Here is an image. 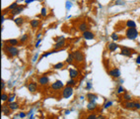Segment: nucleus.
I'll use <instances>...</instances> for the list:
<instances>
[{"label": "nucleus", "mask_w": 140, "mask_h": 119, "mask_svg": "<svg viewBox=\"0 0 140 119\" xmlns=\"http://www.w3.org/2000/svg\"><path fill=\"white\" fill-rule=\"evenodd\" d=\"M134 107H135V110H140V102L139 101H134Z\"/></svg>", "instance_id": "41"}, {"label": "nucleus", "mask_w": 140, "mask_h": 119, "mask_svg": "<svg viewBox=\"0 0 140 119\" xmlns=\"http://www.w3.org/2000/svg\"><path fill=\"white\" fill-rule=\"evenodd\" d=\"M24 8H25V6H23V5H18L17 7L15 8V9H13V10L10 12V14H11L12 16H16V15L20 14V13L24 10Z\"/></svg>", "instance_id": "12"}, {"label": "nucleus", "mask_w": 140, "mask_h": 119, "mask_svg": "<svg viewBox=\"0 0 140 119\" xmlns=\"http://www.w3.org/2000/svg\"><path fill=\"white\" fill-rule=\"evenodd\" d=\"M73 55V58H74V62L76 63H81L82 62H84L85 59V56L83 54V52H81L80 50H75L72 52Z\"/></svg>", "instance_id": "3"}, {"label": "nucleus", "mask_w": 140, "mask_h": 119, "mask_svg": "<svg viewBox=\"0 0 140 119\" xmlns=\"http://www.w3.org/2000/svg\"><path fill=\"white\" fill-rule=\"evenodd\" d=\"M40 36H42V34H38V35H37V38H38V39H40Z\"/></svg>", "instance_id": "53"}, {"label": "nucleus", "mask_w": 140, "mask_h": 119, "mask_svg": "<svg viewBox=\"0 0 140 119\" xmlns=\"http://www.w3.org/2000/svg\"><path fill=\"white\" fill-rule=\"evenodd\" d=\"M86 97L89 101H96L98 99V95L94 94V93H91V92H89L87 95H86Z\"/></svg>", "instance_id": "23"}, {"label": "nucleus", "mask_w": 140, "mask_h": 119, "mask_svg": "<svg viewBox=\"0 0 140 119\" xmlns=\"http://www.w3.org/2000/svg\"><path fill=\"white\" fill-rule=\"evenodd\" d=\"M3 52H5V54L8 56V58H15L19 55V50L17 47H14V46H10V45H6L3 46Z\"/></svg>", "instance_id": "1"}, {"label": "nucleus", "mask_w": 140, "mask_h": 119, "mask_svg": "<svg viewBox=\"0 0 140 119\" xmlns=\"http://www.w3.org/2000/svg\"><path fill=\"white\" fill-rule=\"evenodd\" d=\"M125 37L128 40H135L138 37V31L136 28H127L125 31Z\"/></svg>", "instance_id": "4"}, {"label": "nucleus", "mask_w": 140, "mask_h": 119, "mask_svg": "<svg viewBox=\"0 0 140 119\" xmlns=\"http://www.w3.org/2000/svg\"><path fill=\"white\" fill-rule=\"evenodd\" d=\"M18 1H23V0H18Z\"/></svg>", "instance_id": "55"}, {"label": "nucleus", "mask_w": 140, "mask_h": 119, "mask_svg": "<svg viewBox=\"0 0 140 119\" xmlns=\"http://www.w3.org/2000/svg\"><path fill=\"white\" fill-rule=\"evenodd\" d=\"M80 99H81V100H83V99H84V96H82V95H81V96H80Z\"/></svg>", "instance_id": "54"}, {"label": "nucleus", "mask_w": 140, "mask_h": 119, "mask_svg": "<svg viewBox=\"0 0 140 119\" xmlns=\"http://www.w3.org/2000/svg\"><path fill=\"white\" fill-rule=\"evenodd\" d=\"M66 85H69V86H74V85H76V81H75L74 78H70L69 81H67Z\"/></svg>", "instance_id": "32"}, {"label": "nucleus", "mask_w": 140, "mask_h": 119, "mask_svg": "<svg viewBox=\"0 0 140 119\" xmlns=\"http://www.w3.org/2000/svg\"><path fill=\"white\" fill-rule=\"evenodd\" d=\"M50 88L52 90H55V91H58L60 89H63L64 88V84L61 81H55L53 83H51L50 85Z\"/></svg>", "instance_id": "6"}, {"label": "nucleus", "mask_w": 140, "mask_h": 119, "mask_svg": "<svg viewBox=\"0 0 140 119\" xmlns=\"http://www.w3.org/2000/svg\"><path fill=\"white\" fill-rule=\"evenodd\" d=\"M97 108V102L96 101H89L87 104V110L88 111H94Z\"/></svg>", "instance_id": "19"}, {"label": "nucleus", "mask_w": 140, "mask_h": 119, "mask_svg": "<svg viewBox=\"0 0 140 119\" xmlns=\"http://www.w3.org/2000/svg\"><path fill=\"white\" fill-rule=\"evenodd\" d=\"M125 25L127 28H136V23L133 20H127Z\"/></svg>", "instance_id": "26"}, {"label": "nucleus", "mask_w": 140, "mask_h": 119, "mask_svg": "<svg viewBox=\"0 0 140 119\" xmlns=\"http://www.w3.org/2000/svg\"><path fill=\"white\" fill-rule=\"evenodd\" d=\"M124 91H125V89H124V87H123L122 85H119V86L118 87V89H117V93H118V94H122Z\"/></svg>", "instance_id": "34"}, {"label": "nucleus", "mask_w": 140, "mask_h": 119, "mask_svg": "<svg viewBox=\"0 0 140 119\" xmlns=\"http://www.w3.org/2000/svg\"><path fill=\"white\" fill-rule=\"evenodd\" d=\"M8 107H9L12 111H14V110H17V109H19L20 105H19V103H18V102L14 101V102H11V103H8Z\"/></svg>", "instance_id": "21"}, {"label": "nucleus", "mask_w": 140, "mask_h": 119, "mask_svg": "<svg viewBox=\"0 0 140 119\" xmlns=\"http://www.w3.org/2000/svg\"><path fill=\"white\" fill-rule=\"evenodd\" d=\"M26 86L31 93H36L38 90V84L36 82H29L26 84Z\"/></svg>", "instance_id": "9"}, {"label": "nucleus", "mask_w": 140, "mask_h": 119, "mask_svg": "<svg viewBox=\"0 0 140 119\" xmlns=\"http://www.w3.org/2000/svg\"><path fill=\"white\" fill-rule=\"evenodd\" d=\"M4 20H5L4 14H2V16H1V24H2V25H3V23H4Z\"/></svg>", "instance_id": "50"}, {"label": "nucleus", "mask_w": 140, "mask_h": 119, "mask_svg": "<svg viewBox=\"0 0 140 119\" xmlns=\"http://www.w3.org/2000/svg\"><path fill=\"white\" fill-rule=\"evenodd\" d=\"M40 15H42L43 17H46V15H47V10H46L45 7H43V8H42V10H40Z\"/></svg>", "instance_id": "37"}, {"label": "nucleus", "mask_w": 140, "mask_h": 119, "mask_svg": "<svg viewBox=\"0 0 140 119\" xmlns=\"http://www.w3.org/2000/svg\"><path fill=\"white\" fill-rule=\"evenodd\" d=\"M64 67V63H55V65H53L52 66V69H62Z\"/></svg>", "instance_id": "29"}, {"label": "nucleus", "mask_w": 140, "mask_h": 119, "mask_svg": "<svg viewBox=\"0 0 140 119\" xmlns=\"http://www.w3.org/2000/svg\"><path fill=\"white\" fill-rule=\"evenodd\" d=\"M114 3L117 5H125V1H123V0H116Z\"/></svg>", "instance_id": "40"}, {"label": "nucleus", "mask_w": 140, "mask_h": 119, "mask_svg": "<svg viewBox=\"0 0 140 119\" xmlns=\"http://www.w3.org/2000/svg\"><path fill=\"white\" fill-rule=\"evenodd\" d=\"M109 75H111L112 77L113 78H119L120 75H121V73H120V69L118 68H113L112 69L109 70Z\"/></svg>", "instance_id": "7"}, {"label": "nucleus", "mask_w": 140, "mask_h": 119, "mask_svg": "<svg viewBox=\"0 0 140 119\" xmlns=\"http://www.w3.org/2000/svg\"><path fill=\"white\" fill-rule=\"evenodd\" d=\"M120 99L123 100V101H130L131 99H132V95L127 91H124L122 93V96L120 97Z\"/></svg>", "instance_id": "18"}, {"label": "nucleus", "mask_w": 140, "mask_h": 119, "mask_svg": "<svg viewBox=\"0 0 140 119\" xmlns=\"http://www.w3.org/2000/svg\"><path fill=\"white\" fill-rule=\"evenodd\" d=\"M111 38L112 39V41H114V42H116V41H118V40H119V36H118V33H116V32L111 35Z\"/></svg>", "instance_id": "31"}, {"label": "nucleus", "mask_w": 140, "mask_h": 119, "mask_svg": "<svg viewBox=\"0 0 140 119\" xmlns=\"http://www.w3.org/2000/svg\"><path fill=\"white\" fill-rule=\"evenodd\" d=\"M70 112H71V111L67 109V110H65V111H64V114H65V115H69V114H70Z\"/></svg>", "instance_id": "49"}, {"label": "nucleus", "mask_w": 140, "mask_h": 119, "mask_svg": "<svg viewBox=\"0 0 140 119\" xmlns=\"http://www.w3.org/2000/svg\"><path fill=\"white\" fill-rule=\"evenodd\" d=\"M112 1H116V0H112Z\"/></svg>", "instance_id": "56"}, {"label": "nucleus", "mask_w": 140, "mask_h": 119, "mask_svg": "<svg viewBox=\"0 0 140 119\" xmlns=\"http://www.w3.org/2000/svg\"><path fill=\"white\" fill-rule=\"evenodd\" d=\"M62 40H65L64 36H59V37L55 38V39H54V41H55V42H59V41H62Z\"/></svg>", "instance_id": "42"}, {"label": "nucleus", "mask_w": 140, "mask_h": 119, "mask_svg": "<svg viewBox=\"0 0 140 119\" xmlns=\"http://www.w3.org/2000/svg\"><path fill=\"white\" fill-rule=\"evenodd\" d=\"M66 63H68V65H72V63H74V58H73L72 53H69V54H68L67 59H66Z\"/></svg>", "instance_id": "27"}, {"label": "nucleus", "mask_w": 140, "mask_h": 119, "mask_svg": "<svg viewBox=\"0 0 140 119\" xmlns=\"http://www.w3.org/2000/svg\"><path fill=\"white\" fill-rule=\"evenodd\" d=\"M15 97H16V94H15V93H13V94L9 95V98H8L7 102H8V103H11V102H14V101H15Z\"/></svg>", "instance_id": "36"}, {"label": "nucleus", "mask_w": 140, "mask_h": 119, "mask_svg": "<svg viewBox=\"0 0 140 119\" xmlns=\"http://www.w3.org/2000/svg\"><path fill=\"white\" fill-rule=\"evenodd\" d=\"M11 109L8 107V106H2V113L5 115V116H9L11 114Z\"/></svg>", "instance_id": "24"}, {"label": "nucleus", "mask_w": 140, "mask_h": 119, "mask_svg": "<svg viewBox=\"0 0 140 119\" xmlns=\"http://www.w3.org/2000/svg\"><path fill=\"white\" fill-rule=\"evenodd\" d=\"M40 42H42V39H38V41H37V43H36V48H38L39 46V44H40Z\"/></svg>", "instance_id": "47"}, {"label": "nucleus", "mask_w": 140, "mask_h": 119, "mask_svg": "<svg viewBox=\"0 0 140 119\" xmlns=\"http://www.w3.org/2000/svg\"><path fill=\"white\" fill-rule=\"evenodd\" d=\"M82 37H83L85 40H94L95 39V34L93 33V32L87 30V31L82 33Z\"/></svg>", "instance_id": "10"}, {"label": "nucleus", "mask_w": 140, "mask_h": 119, "mask_svg": "<svg viewBox=\"0 0 140 119\" xmlns=\"http://www.w3.org/2000/svg\"><path fill=\"white\" fill-rule=\"evenodd\" d=\"M119 48V46L118 44H116L114 42H112V43H109L108 45V50L111 52V53H113V52H116L118 49Z\"/></svg>", "instance_id": "15"}, {"label": "nucleus", "mask_w": 140, "mask_h": 119, "mask_svg": "<svg viewBox=\"0 0 140 119\" xmlns=\"http://www.w3.org/2000/svg\"><path fill=\"white\" fill-rule=\"evenodd\" d=\"M3 43L6 44V45H10V46H14V47H16V46H18V45H19L20 41H19V40H17V39H9V40H6V41L3 42Z\"/></svg>", "instance_id": "14"}, {"label": "nucleus", "mask_w": 140, "mask_h": 119, "mask_svg": "<svg viewBox=\"0 0 140 119\" xmlns=\"http://www.w3.org/2000/svg\"><path fill=\"white\" fill-rule=\"evenodd\" d=\"M97 117H98V115H97L96 113L92 112V113H90V114H88V115H87L86 119H97Z\"/></svg>", "instance_id": "35"}, {"label": "nucleus", "mask_w": 140, "mask_h": 119, "mask_svg": "<svg viewBox=\"0 0 140 119\" xmlns=\"http://www.w3.org/2000/svg\"><path fill=\"white\" fill-rule=\"evenodd\" d=\"M72 7V2L71 1H66V3H65V8H66V10H70Z\"/></svg>", "instance_id": "38"}, {"label": "nucleus", "mask_w": 140, "mask_h": 119, "mask_svg": "<svg viewBox=\"0 0 140 119\" xmlns=\"http://www.w3.org/2000/svg\"><path fill=\"white\" fill-rule=\"evenodd\" d=\"M29 119H35L34 114H33V113H32V114H30V115H29Z\"/></svg>", "instance_id": "52"}, {"label": "nucleus", "mask_w": 140, "mask_h": 119, "mask_svg": "<svg viewBox=\"0 0 140 119\" xmlns=\"http://www.w3.org/2000/svg\"><path fill=\"white\" fill-rule=\"evenodd\" d=\"M97 119H106V117H105L104 115H98Z\"/></svg>", "instance_id": "51"}, {"label": "nucleus", "mask_w": 140, "mask_h": 119, "mask_svg": "<svg viewBox=\"0 0 140 119\" xmlns=\"http://www.w3.org/2000/svg\"><path fill=\"white\" fill-rule=\"evenodd\" d=\"M135 63H136V65L140 66V55H137L136 60H135Z\"/></svg>", "instance_id": "44"}, {"label": "nucleus", "mask_w": 140, "mask_h": 119, "mask_svg": "<svg viewBox=\"0 0 140 119\" xmlns=\"http://www.w3.org/2000/svg\"><path fill=\"white\" fill-rule=\"evenodd\" d=\"M73 86H69V85H66V86H64V88L62 89L61 91V95H62V97L65 98V99H68L69 97L72 96V94H73Z\"/></svg>", "instance_id": "5"}, {"label": "nucleus", "mask_w": 140, "mask_h": 119, "mask_svg": "<svg viewBox=\"0 0 140 119\" xmlns=\"http://www.w3.org/2000/svg\"><path fill=\"white\" fill-rule=\"evenodd\" d=\"M17 6H18V2H14V3L11 4L10 6H8L6 10H3V12H5V11H9V12H11V11H12L13 9H15V8L17 7Z\"/></svg>", "instance_id": "28"}, {"label": "nucleus", "mask_w": 140, "mask_h": 119, "mask_svg": "<svg viewBox=\"0 0 140 119\" xmlns=\"http://www.w3.org/2000/svg\"><path fill=\"white\" fill-rule=\"evenodd\" d=\"M14 23H15L18 27H21L23 24L25 23V18H24V17H17V18L14 19Z\"/></svg>", "instance_id": "20"}, {"label": "nucleus", "mask_w": 140, "mask_h": 119, "mask_svg": "<svg viewBox=\"0 0 140 119\" xmlns=\"http://www.w3.org/2000/svg\"><path fill=\"white\" fill-rule=\"evenodd\" d=\"M38 59H39V54L37 53V54L34 56V57H33V63H35V62H36Z\"/></svg>", "instance_id": "45"}, {"label": "nucleus", "mask_w": 140, "mask_h": 119, "mask_svg": "<svg viewBox=\"0 0 140 119\" xmlns=\"http://www.w3.org/2000/svg\"><path fill=\"white\" fill-rule=\"evenodd\" d=\"M77 28H78V30L80 31V32H85V31H87L88 30V24L86 23V22H84V21H82V22H80L79 24H78V26H77Z\"/></svg>", "instance_id": "13"}, {"label": "nucleus", "mask_w": 140, "mask_h": 119, "mask_svg": "<svg viewBox=\"0 0 140 119\" xmlns=\"http://www.w3.org/2000/svg\"><path fill=\"white\" fill-rule=\"evenodd\" d=\"M20 43H22V44H26L28 41H29V35L28 34H24L23 36H21L20 37Z\"/></svg>", "instance_id": "25"}, {"label": "nucleus", "mask_w": 140, "mask_h": 119, "mask_svg": "<svg viewBox=\"0 0 140 119\" xmlns=\"http://www.w3.org/2000/svg\"><path fill=\"white\" fill-rule=\"evenodd\" d=\"M112 104H113V102H112V101L108 100V101H106V102H105V104L103 105V108H104V109H108V108H110Z\"/></svg>", "instance_id": "30"}, {"label": "nucleus", "mask_w": 140, "mask_h": 119, "mask_svg": "<svg viewBox=\"0 0 140 119\" xmlns=\"http://www.w3.org/2000/svg\"><path fill=\"white\" fill-rule=\"evenodd\" d=\"M39 23H40V21H39V19H33V20H31V22H30L31 27H32L33 29H37V28H39Z\"/></svg>", "instance_id": "22"}, {"label": "nucleus", "mask_w": 140, "mask_h": 119, "mask_svg": "<svg viewBox=\"0 0 140 119\" xmlns=\"http://www.w3.org/2000/svg\"><path fill=\"white\" fill-rule=\"evenodd\" d=\"M135 54H137V52L134 49H131V48H128V47H125V46L120 47V55L124 56V57L131 58Z\"/></svg>", "instance_id": "2"}, {"label": "nucleus", "mask_w": 140, "mask_h": 119, "mask_svg": "<svg viewBox=\"0 0 140 119\" xmlns=\"http://www.w3.org/2000/svg\"><path fill=\"white\" fill-rule=\"evenodd\" d=\"M65 44H66L65 40H62V41H59V42H56L53 45V49H55V50H61L62 48L65 46Z\"/></svg>", "instance_id": "17"}, {"label": "nucleus", "mask_w": 140, "mask_h": 119, "mask_svg": "<svg viewBox=\"0 0 140 119\" xmlns=\"http://www.w3.org/2000/svg\"><path fill=\"white\" fill-rule=\"evenodd\" d=\"M92 87H93L92 82H91V81H88V82H87V84H86L85 89H86V90H91V89H92Z\"/></svg>", "instance_id": "39"}, {"label": "nucleus", "mask_w": 140, "mask_h": 119, "mask_svg": "<svg viewBox=\"0 0 140 119\" xmlns=\"http://www.w3.org/2000/svg\"><path fill=\"white\" fill-rule=\"evenodd\" d=\"M8 98H9V96H8V94H7V93H5L4 91H2V93H1V100H2L3 102H5V101H7V100H8Z\"/></svg>", "instance_id": "33"}, {"label": "nucleus", "mask_w": 140, "mask_h": 119, "mask_svg": "<svg viewBox=\"0 0 140 119\" xmlns=\"http://www.w3.org/2000/svg\"><path fill=\"white\" fill-rule=\"evenodd\" d=\"M35 0H25V3L26 4H30V3H32V2H34Z\"/></svg>", "instance_id": "48"}, {"label": "nucleus", "mask_w": 140, "mask_h": 119, "mask_svg": "<svg viewBox=\"0 0 140 119\" xmlns=\"http://www.w3.org/2000/svg\"><path fill=\"white\" fill-rule=\"evenodd\" d=\"M4 88H5V81L2 79V81H1V89H2V91L4 90Z\"/></svg>", "instance_id": "46"}, {"label": "nucleus", "mask_w": 140, "mask_h": 119, "mask_svg": "<svg viewBox=\"0 0 140 119\" xmlns=\"http://www.w3.org/2000/svg\"><path fill=\"white\" fill-rule=\"evenodd\" d=\"M48 82H49V77H48L47 75H42V76L39 78V83L40 85H43V86L46 85Z\"/></svg>", "instance_id": "11"}, {"label": "nucleus", "mask_w": 140, "mask_h": 119, "mask_svg": "<svg viewBox=\"0 0 140 119\" xmlns=\"http://www.w3.org/2000/svg\"><path fill=\"white\" fill-rule=\"evenodd\" d=\"M26 116H27V114H26V113H25V112H20V113L18 114V117H19V118H21V119L25 118V117H26Z\"/></svg>", "instance_id": "43"}, {"label": "nucleus", "mask_w": 140, "mask_h": 119, "mask_svg": "<svg viewBox=\"0 0 140 119\" xmlns=\"http://www.w3.org/2000/svg\"><path fill=\"white\" fill-rule=\"evenodd\" d=\"M121 105L123 108L125 109H128V110H134L135 107H134V101L130 100V101H122Z\"/></svg>", "instance_id": "8"}, {"label": "nucleus", "mask_w": 140, "mask_h": 119, "mask_svg": "<svg viewBox=\"0 0 140 119\" xmlns=\"http://www.w3.org/2000/svg\"><path fill=\"white\" fill-rule=\"evenodd\" d=\"M69 76H70V78L76 79L79 76V71L75 69H69Z\"/></svg>", "instance_id": "16"}]
</instances>
